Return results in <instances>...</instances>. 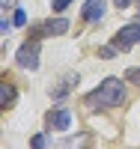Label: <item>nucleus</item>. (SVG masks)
I'll use <instances>...</instances> for the list:
<instances>
[{
  "mask_svg": "<svg viewBox=\"0 0 140 149\" xmlns=\"http://www.w3.org/2000/svg\"><path fill=\"white\" fill-rule=\"evenodd\" d=\"M51 125L60 128V131H66L72 125V113H69V110H57V113H51Z\"/></svg>",
  "mask_w": 140,
  "mask_h": 149,
  "instance_id": "6",
  "label": "nucleus"
},
{
  "mask_svg": "<svg viewBox=\"0 0 140 149\" xmlns=\"http://www.w3.org/2000/svg\"><path fill=\"white\" fill-rule=\"evenodd\" d=\"M113 54H116V45H104L101 48V60H113Z\"/></svg>",
  "mask_w": 140,
  "mask_h": 149,
  "instance_id": "10",
  "label": "nucleus"
},
{
  "mask_svg": "<svg viewBox=\"0 0 140 149\" xmlns=\"http://www.w3.org/2000/svg\"><path fill=\"white\" fill-rule=\"evenodd\" d=\"M15 95H18V93H15V86H12L9 81H3V86H0V104L9 107L12 102H15Z\"/></svg>",
  "mask_w": 140,
  "mask_h": 149,
  "instance_id": "7",
  "label": "nucleus"
},
{
  "mask_svg": "<svg viewBox=\"0 0 140 149\" xmlns=\"http://www.w3.org/2000/svg\"><path fill=\"white\" fill-rule=\"evenodd\" d=\"M104 0H86V3H84V18L86 21H101V18H104Z\"/></svg>",
  "mask_w": 140,
  "mask_h": 149,
  "instance_id": "4",
  "label": "nucleus"
},
{
  "mask_svg": "<svg viewBox=\"0 0 140 149\" xmlns=\"http://www.w3.org/2000/svg\"><path fill=\"white\" fill-rule=\"evenodd\" d=\"M69 3H72V0H54V12H63Z\"/></svg>",
  "mask_w": 140,
  "mask_h": 149,
  "instance_id": "12",
  "label": "nucleus"
},
{
  "mask_svg": "<svg viewBox=\"0 0 140 149\" xmlns=\"http://www.w3.org/2000/svg\"><path fill=\"white\" fill-rule=\"evenodd\" d=\"M78 81H81V78H78V74H69V78H66V81H63V84L57 86V90H54V95H57V98H63V95H66V93H69V90H72V86H75V84H78Z\"/></svg>",
  "mask_w": 140,
  "mask_h": 149,
  "instance_id": "8",
  "label": "nucleus"
},
{
  "mask_svg": "<svg viewBox=\"0 0 140 149\" xmlns=\"http://www.w3.org/2000/svg\"><path fill=\"white\" fill-rule=\"evenodd\" d=\"M33 146H45V134H36V137H33Z\"/></svg>",
  "mask_w": 140,
  "mask_h": 149,
  "instance_id": "13",
  "label": "nucleus"
},
{
  "mask_svg": "<svg viewBox=\"0 0 140 149\" xmlns=\"http://www.w3.org/2000/svg\"><path fill=\"white\" fill-rule=\"evenodd\" d=\"M125 81H131V84H140V69H128V72H125Z\"/></svg>",
  "mask_w": 140,
  "mask_h": 149,
  "instance_id": "11",
  "label": "nucleus"
},
{
  "mask_svg": "<svg viewBox=\"0 0 140 149\" xmlns=\"http://www.w3.org/2000/svg\"><path fill=\"white\" fill-rule=\"evenodd\" d=\"M113 3H116L119 9H125V6H131V3H134V0H113Z\"/></svg>",
  "mask_w": 140,
  "mask_h": 149,
  "instance_id": "14",
  "label": "nucleus"
},
{
  "mask_svg": "<svg viewBox=\"0 0 140 149\" xmlns=\"http://www.w3.org/2000/svg\"><path fill=\"white\" fill-rule=\"evenodd\" d=\"M12 24H15V27H24V24H27V12L18 9V12H15V18H12Z\"/></svg>",
  "mask_w": 140,
  "mask_h": 149,
  "instance_id": "9",
  "label": "nucleus"
},
{
  "mask_svg": "<svg viewBox=\"0 0 140 149\" xmlns=\"http://www.w3.org/2000/svg\"><path fill=\"white\" fill-rule=\"evenodd\" d=\"M122 98H125L122 81L119 78H104L95 93L86 95V104L90 107H116V104H122Z\"/></svg>",
  "mask_w": 140,
  "mask_h": 149,
  "instance_id": "1",
  "label": "nucleus"
},
{
  "mask_svg": "<svg viewBox=\"0 0 140 149\" xmlns=\"http://www.w3.org/2000/svg\"><path fill=\"white\" fill-rule=\"evenodd\" d=\"M18 66L21 69H36L39 66V42H24L18 48Z\"/></svg>",
  "mask_w": 140,
  "mask_h": 149,
  "instance_id": "3",
  "label": "nucleus"
},
{
  "mask_svg": "<svg viewBox=\"0 0 140 149\" xmlns=\"http://www.w3.org/2000/svg\"><path fill=\"white\" fill-rule=\"evenodd\" d=\"M69 30V21L66 18H54V21H45L42 27H39V36H60V33H66Z\"/></svg>",
  "mask_w": 140,
  "mask_h": 149,
  "instance_id": "5",
  "label": "nucleus"
},
{
  "mask_svg": "<svg viewBox=\"0 0 140 149\" xmlns=\"http://www.w3.org/2000/svg\"><path fill=\"white\" fill-rule=\"evenodd\" d=\"M134 42H140V24H125V27L116 33V39H113L116 51H128Z\"/></svg>",
  "mask_w": 140,
  "mask_h": 149,
  "instance_id": "2",
  "label": "nucleus"
}]
</instances>
